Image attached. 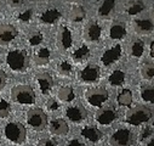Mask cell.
<instances>
[{
	"instance_id": "cell-9",
	"label": "cell",
	"mask_w": 154,
	"mask_h": 146,
	"mask_svg": "<svg viewBox=\"0 0 154 146\" xmlns=\"http://www.w3.org/2000/svg\"><path fill=\"white\" fill-rule=\"evenodd\" d=\"M100 77H101L100 68L97 66H95V65L86 66L79 73V78L84 83H95V82H97L100 79Z\"/></svg>"
},
{
	"instance_id": "cell-20",
	"label": "cell",
	"mask_w": 154,
	"mask_h": 146,
	"mask_svg": "<svg viewBox=\"0 0 154 146\" xmlns=\"http://www.w3.org/2000/svg\"><path fill=\"white\" fill-rule=\"evenodd\" d=\"M135 30L140 34H148L153 30V21L148 20V18H141V20H136L134 23Z\"/></svg>"
},
{
	"instance_id": "cell-25",
	"label": "cell",
	"mask_w": 154,
	"mask_h": 146,
	"mask_svg": "<svg viewBox=\"0 0 154 146\" xmlns=\"http://www.w3.org/2000/svg\"><path fill=\"white\" fill-rule=\"evenodd\" d=\"M115 2H113V0H108V2H103L100 6H98V16L101 17H107L108 15L112 14V11L114 10L115 8Z\"/></svg>"
},
{
	"instance_id": "cell-8",
	"label": "cell",
	"mask_w": 154,
	"mask_h": 146,
	"mask_svg": "<svg viewBox=\"0 0 154 146\" xmlns=\"http://www.w3.org/2000/svg\"><path fill=\"white\" fill-rule=\"evenodd\" d=\"M95 118H96V121H97L100 124L107 125V124L113 123L115 119L118 118V111H117V110H115L114 107H112V106L103 107V108L98 110V111L96 112Z\"/></svg>"
},
{
	"instance_id": "cell-32",
	"label": "cell",
	"mask_w": 154,
	"mask_h": 146,
	"mask_svg": "<svg viewBox=\"0 0 154 146\" xmlns=\"http://www.w3.org/2000/svg\"><path fill=\"white\" fill-rule=\"evenodd\" d=\"M141 73H142V77L144 79H148V81L153 79V77H154V67H153V65L152 63H144L142 66Z\"/></svg>"
},
{
	"instance_id": "cell-30",
	"label": "cell",
	"mask_w": 154,
	"mask_h": 146,
	"mask_svg": "<svg viewBox=\"0 0 154 146\" xmlns=\"http://www.w3.org/2000/svg\"><path fill=\"white\" fill-rule=\"evenodd\" d=\"M57 71L62 76H69V75H72V72H73V67L68 61L64 60V61H61L57 65Z\"/></svg>"
},
{
	"instance_id": "cell-14",
	"label": "cell",
	"mask_w": 154,
	"mask_h": 146,
	"mask_svg": "<svg viewBox=\"0 0 154 146\" xmlns=\"http://www.w3.org/2000/svg\"><path fill=\"white\" fill-rule=\"evenodd\" d=\"M85 38L90 42H98L100 38H101V33H102V29H101V26L96 22V21H92L90 22L86 27H85Z\"/></svg>"
},
{
	"instance_id": "cell-4",
	"label": "cell",
	"mask_w": 154,
	"mask_h": 146,
	"mask_svg": "<svg viewBox=\"0 0 154 146\" xmlns=\"http://www.w3.org/2000/svg\"><path fill=\"white\" fill-rule=\"evenodd\" d=\"M4 134H5L6 139L10 140L11 142L22 144L26 140L27 132H26V128H24V125L22 123L11 122V123L6 124L5 130H4Z\"/></svg>"
},
{
	"instance_id": "cell-29",
	"label": "cell",
	"mask_w": 154,
	"mask_h": 146,
	"mask_svg": "<svg viewBox=\"0 0 154 146\" xmlns=\"http://www.w3.org/2000/svg\"><path fill=\"white\" fill-rule=\"evenodd\" d=\"M144 52V43L141 39L135 40L131 44V55L134 57H141Z\"/></svg>"
},
{
	"instance_id": "cell-12",
	"label": "cell",
	"mask_w": 154,
	"mask_h": 146,
	"mask_svg": "<svg viewBox=\"0 0 154 146\" xmlns=\"http://www.w3.org/2000/svg\"><path fill=\"white\" fill-rule=\"evenodd\" d=\"M67 117L74 122V123H80L86 119L88 117V111L84 108V106L82 105H76V106H72L67 110V112H66Z\"/></svg>"
},
{
	"instance_id": "cell-23",
	"label": "cell",
	"mask_w": 154,
	"mask_h": 146,
	"mask_svg": "<svg viewBox=\"0 0 154 146\" xmlns=\"http://www.w3.org/2000/svg\"><path fill=\"white\" fill-rule=\"evenodd\" d=\"M50 61V50L46 48H43L40 50H38L34 55V62L39 66L48 65Z\"/></svg>"
},
{
	"instance_id": "cell-31",
	"label": "cell",
	"mask_w": 154,
	"mask_h": 146,
	"mask_svg": "<svg viewBox=\"0 0 154 146\" xmlns=\"http://www.w3.org/2000/svg\"><path fill=\"white\" fill-rule=\"evenodd\" d=\"M43 39H44V35L40 32H38V30H34L28 35V43L30 45H33V46L39 45L43 42Z\"/></svg>"
},
{
	"instance_id": "cell-17",
	"label": "cell",
	"mask_w": 154,
	"mask_h": 146,
	"mask_svg": "<svg viewBox=\"0 0 154 146\" xmlns=\"http://www.w3.org/2000/svg\"><path fill=\"white\" fill-rule=\"evenodd\" d=\"M50 132L55 135H67L69 132V127L66 123V121L56 118L50 123Z\"/></svg>"
},
{
	"instance_id": "cell-21",
	"label": "cell",
	"mask_w": 154,
	"mask_h": 146,
	"mask_svg": "<svg viewBox=\"0 0 154 146\" xmlns=\"http://www.w3.org/2000/svg\"><path fill=\"white\" fill-rule=\"evenodd\" d=\"M86 17V11L82 5H73L69 10V18L73 22H82Z\"/></svg>"
},
{
	"instance_id": "cell-28",
	"label": "cell",
	"mask_w": 154,
	"mask_h": 146,
	"mask_svg": "<svg viewBox=\"0 0 154 146\" xmlns=\"http://www.w3.org/2000/svg\"><path fill=\"white\" fill-rule=\"evenodd\" d=\"M144 9H146V4H144L143 2H132V3H130V4L128 5L126 12H128L129 15L134 16V15H137V14L142 12Z\"/></svg>"
},
{
	"instance_id": "cell-33",
	"label": "cell",
	"mask_w": 154,
	"mask_h": 146,
	"mask_svg": "<svg viewBox=\"0 0 154 146\" xmlns=\"http://www.w3.org/2000/svg\"><path fill=\"white\" fill-rule=\"evenodd\" d=\"M141 97L146 102H153L154 99V90L152 87H142L141 88Z\"/></svg>"
},
{
	"instance_id": "cell-15",
	"label": "cell",
	"mask_w": 154,
	"mask_h": 146,
	"mask_svg": "<svg viewBox=\"0 0 154 146\" xmlns=\"http://www.w3.org/2000/svg\"><path fill=\"white\" fill-rule=\"evenodd\" d=\"M36 81H38V83H39L40 90L44 95H48L51 91V89L54 87V79L49 73H40V75H38Z\"/></svg>"
},
{
	"instance_id": "cell-40",
	"label": "cell",
	"mask_w": 154,
	"mask_h": 146,
	"mask_svg": "<svg viewBox=\"0 0 154 146\" xmlns=\"http://www.w3.org/2000/svg\"><path fill=\"white\" fill-rule=\"evenodd\" d=\"M67 146H85V145H84L79 139H72V140L68 141Z\"/></svg>"
},
{
	"instance_id": "cell-7",
	"label": "cell",
	"mask_w": 154,
	"mask_h": 146,
	"mask_svg": "<svg viewBox=\"0 0 154 146\" xmlns=\"http://www.w3.org/2000/svg\"><path fill=\"white\" fill-rule=\"evenodd\" d=\"M109 141L112 146H131L134 142L132 133L129 129H119L113 133Z\"/></svg>"
},
{
	"instance_id": "cell-39",
	"label": "cell",
	"mask_w": 154,
	"mask_h": 146,
	"mask_svg": "<svg viewBox=\"0 0 154 146\" xmlns=\"http://www.w3.org/2000/svg\"><path fill=\"white\" fill-rule=\"evenodd\" d=\"M6 85V75L5 72L0 69V91H2Z\"/></svg>"
},
{
	"instance_id": "cell-44",
	"label": "cell",
	"mask_w": 154,
	"mask_h": 146,
	"mask_svg": "<svg viewBox=\"0 0 154 146\" xmlns=\"http://www.w3.org/2000/svg\"><path fill=\"white\" fill-rule=\"evenodd\" d=\"M0 146H2V142H0Z\"/></svg>"
},
{
	"instance_id": "cell-24",
	"label": "cell",
	"mask_w": 154,
	"mask_h": 146,
	"mask_svg": "<svg viewBox=\"0 0 154 146\" xmlns=\"http://www.w3.org/2000/svg\"><path fill=\"white\" fill-rule=\"evenodd\" d=\"M72 57L76 62H83L90 57V49L86 45H82L72 54Z\"/></svg>"
},
{
	"instance_id": "cell-38",
	"label": "cell",
	"mask_w": 154,
	"mask_h": 146,
	"mask_svg": "<svg viewBox=\"0 0 154 146\" xmlns=\"http://www.w3.org/2000/svg\"><path fill=\"white\" fill-rule=\"evenodd\" d=\"M38 146H57V142L52 139H44L39 142Z\"/></svg>"
},
{
	"instance_id": "cell-11",
	"label": "cell",
	"mask_w": 154,
	"mask_h": 146,
	"mask_svg": "<svg viewBox=\"0 0 154 146\" xmlns=\"http://www.w3.org/2000/svg\"><path fill=\"white\" fill-rule=\"evenodd\" d=\"M72 32L70 29L62 24L60 28H58V32H57V43H58V46L63 50H68L70 46H72Z\"/></svg>"
},
{
	"instance_id": "cell-26",
	"label": "cell",
	"mask_w": 154,
	"mask_h": 146,
	"mask_svg": "<svg viewBox=\"0 0 154 146\" xmlns=\"http://www.w3.org/2000/svg\"><path fill=\"white\" fill-rule=\"evenodd\" d=\"M75 97L74 90L72 87H62L58 90V99L64 101V102H69Z\"/></svg>"
},
{
	"instance_id": "cell-34",
	"label": "cell",
	"mask_w": 154,
	"mask_h": 146,
	"mask_svg": "<svg viewBox=\"0 0 154 146\" xmlns=\"http://www.w3.org/2000/svg\"><path fill=\"white\" fill-rule=\"evenodd\" d=\"M9 115H10V103L4 99H0V118H5Z\"/></svg>"
},
{
	"instance_id": "cell-3",
	"label": "cell",
	"mask_w": 154,
	"mask_h": 146,
	"mask_svg": "<svg viewBox=\"0 0 154 146\" xmlns=\"http://www.w3.org/2000/svg\"><path fill=\"white\" fill-rule=\"evenodd\" d=\"M152 118V111L147 107L140 106L131 108L130 111L126 113V123L131 125H140L142 123L148 122Z\"/></svg>"
},
{
	"instance_id": "cell-22",
	"label": "cell",
	"mask_w": 154,
	"mask_h": 146,
	"mask_svg": "<svg viewBox=\"0 0 154 146\" xmlns=\"http://www.w3.org/2000/svg\"><path fill=\"white\" fill-rule=\"evenodd\" d=\"M108 82L112 87H120L125 82V73L122 69H115L108 77Z\"/></svg>"
},
{
	"instance_id": "cell-16",
	"label": "cell",
	"mask_w": 154,
	"mask_h": 146,
	"mask_svg": "<svg viewBox=\"0 0 154 146\" xmlns=\"http://www.w3.org/2000/svg\"><path fill=\"white\" fill-rule=\"evenodd\" d=\"M109 36L112 39H115V40H120V39L125 38L126 36V27H125V24L123 22H120V21L114 22L110 26Z\"/></svg>"
},
{
	"instance_id": "cell-2",
	"label": "cell",
	"mask_w": 154,
	"mask_h": 146,
	"mask_svg": "<svg viewBox=\"0 0 154 146\" xmlns=\"http://www.w3.org/2000/svg\"><path fill=\"white\" fill-rule=\"evenodd\" d=\"M11 97L17 103L30 105L35 102V93L29 85H16L11 90Z\"/></svg>"
},
{
	"instance_id": "cell-13",
	"label": "cell",
	"mask_w": 154,
	"mask_h": 146,
	"mask_svg": "<svg viewBox=\"0 0 154 146\" xmlns=\"http://www.w3.org/2000/svg\"><path fill=\"white\" fill-rule=\"evenodd\" d=\"M17 36V29L11 24H0V45H8Z\"/></svg>"
},
{
	"instance_id": "cell-10",
	"label": "cell",
	"mask_w": 154,
	"mask_h": 146,
	"mask_svg": "<svg viewBox=\"0 0 154 146\" xmlns=\"http://www.w3.org/2000/svg\"><path fill=\"white\" fill-rule=\"evenodd\" d=\"M122 56V46L120 45H114L110 49L106 50L102 56H101V62L103 63V66L108 67L110 65H113L115 61H118Z\"/></svg>"
},
{
	"instance_id": "cell-6",
	"label": "cell",
	"mask_w": 154,
	"mask_h": 146,
	"mask_svg": "<svg viewBox=\"0 0 154 146\" xmlns=\"http://www.w3.org/2000/svg\"><path fill=\"white\" fill-rule=\"evenodd\" d=\"M108 91L104 88L101 87H95V88H90L86 93H85V97L88 100V102L91 106L98 107L101 106L103 102H106L108 100Z\"/></svg>"
},
{
	"instance_id": "cell-19",
	"label": "cell",
	"mask_w": 154,
	"mask_h": 146,
	"mask_svg": "<svg viewBox=\"0 0 154 146\" xmlns=\"http://www.w3.org/2000/svg\"><path fill=\"white\" fill-rule=\"evenodd\" d=\"M61 12H60V10H57V9H55V8H51V9H48V10H45L42 15H40V21L43 22V23H45V24H51V23H55L57 20H60L61 18Z\"/></svg>"
},
{
	"instance_id": "cell-41",
	"label": "cell",
	"mask_w": 154,
	"mask_h": 146,
	"mask_svg": "<svg viewBox=\"0 0 154 146\" xmlns=\"http://www.w3.org/2000/svg\"><path fill=\"white\" fill-rule=\"evenodd\" d=\"M24 4V2H21V0H11L9 2V5L12 8H17V6H22Z\"/></svg>"
},
{
	"instance_id": "cell-36",
	"label": "cell",
	"mask_w": 154,
	"mask_h": 146,
	"mask_svg": "<svg viewBox=\"0 0 154 146\" xmlns=\"http://www.w3.org/2000/svg\"><path fill=\"white\" fill-rule=\"evenodd\" d=\"M46 107L50 110V111H56L58 108V101L56 99H49L46 102Z\"/></svg>"
},
{
	"instance_id": "cell-1",
	"label": "cell",
	"mask_w": 154,
	"mask_h": 146,
	"mask_svg": "<svg viewBox=\"0 0 154 146\" xmlns=\"http://www.w3.org/2000/svg\"><path fill=\"white\" fill-rule=\"evenodd\" d=\"M6 62L9 67L15 72H26L29 67L28 52L23 49L11 50L6 56Z\"/></svg>"
},
{
	"instance_id": "cell-35",
	"label": "cell",
	"mask_w": 154,
	"mask_h": 146,
	"mask_svg": "<svg viewBox=\"0 0 154 146\" xmlns=\"http://www.w3.org/2000/svg\"><path fill=\"white\" fill-rule=\"evenodd\" d=\"M32 16H33V10H32V9H28V10H26V11H23L22 14H20L18 20L22 21V22H28V21H30Z\"/></svg>"
},
{
	"instance_id": "cell-43",
	"label": "cell",
	"mask_w": 154,
	"mask_h": 146,
	"mask_svg": "<svg viewBox=\"0 0 154 146\" xmlns=\"http://www.w3.org/2000/svg\"><path fill=\"white\" fill-rule=\"evenodd\" d=\"M146 146H154V141H153V140H150V141H149V142H148Z\"/></svg>"
},
{
	"instance_id": "cell-37",
	"label": "cell",
	"mask_w": 154,
	"mask_h": 146,
	"mask_svg": "<svg viewBox=\"0 0 154 146\" xmlns=\"http://www.w3.org/2000/svg\"><path fill=\"white\" fill-rule=\"evenodd\" d=\"M152 133H153V129H152V127H147V128H144V129L142 130L141 135H140V139H141V141H143V140H146L147 138H149V136L152 135Z\"/></svg>"
},
{
	"instance_id": "cell-27",
	"label": "cell",
	"mask_w": 154,
	"mask_h": 146,
	"mask_svg": "<svg viewBox=\"0 0 154 146\" xmlns=\"http://www.w3.org/2000/svg\"><path fill=\"white\" fill-rule=\"evenodd\" d=\"M118 103L120 106H131L132 103V93L129 89H123L122 93L118 95Z\"/></svg>"
},
{
	"instance_id": "cell-42",
	"label": "cell",
	"mask_w": 154,
	"mask_h": 146,
	"mask_svg": "<svg viewBox=\"0 0 154 146\" xmlns=\"http://www.w3.org/2000/svg\"><path fill=\"white\" fill-rule=\"evenodd\" d=\"M149 52H150V57H154V43L153 42L150 43V51Z\"/></svg>"
},
{
	"instance_id": "cell-5",
	"label": "cell",
	"mask_w": 154,
	"mask_h": 146,
	"mask_svg": "<svg viewBox=\"0 0 154 146\" xmlns=\"http://www.w3.org/2000/svg\"><path fill=\"white\" fill-rule=\"evenodd\" d=\"M27 121H28V124L34 130H38V132L44 130L48 125V117L40 108H32L30 111H28Z\"/></svg>"
},
{
	"instance_id": "cell-18",
	"label": "cell",
	"mask_w": 154,
	"mask_h": 146,
	"mask_svg": "<svg viewBox=\"0 0 154 146\" xmlns=\"http://www.w3.org/2000/svg\"><path fill=\"white\" fill-rule=\"evenodd\" d=\"M80 134L91 142H97L103 138V133L95 127H84L80 130Z\"/></svg>"
}]
</instances>
